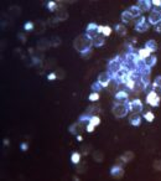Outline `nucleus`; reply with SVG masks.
<instances>
[{
    "instance_id": "nucleus-1",
    "label": "nucleus",
    "mask_w": 161,
    "mask_h": 181,
    "mask_svg": "<svg viewBox=\"0 0 161 181\" xmlns=\"http://www.w3.org/2000/svg\"><path fill=\"white\" fill-rule=\"evenodd\" d=\"M92 46H93V40L91 37H88L86 34L83 35H78L74 41H73V47L76 51H78L79 53H83L84 51H88V50H92Z\"/></svg>"
},
{
    "instance_id": "nucleus-2",
    "label": "nucleus",
    "mask_w": 161,
    "mask_h": 181,
    "mask_svg": "<svg viewBox=\"0 0 161 181\" xmlns=\"http://www.w3.org/2000/svg\"><path fill=\"white\" fill-rule=\"evenodd\" d=\"M129 112V108L126 105V103H115L111 108V113L115 118L120 119V118H124Z\"/></svg>"
},
{
    "instance_id": "nucleus-3",
    "label": "nucleus",
    "mask_w": 161,
    "mask_h": 181,
    "mask_svg": "<svg viewBox=\"0 0 161 181\" xmlns=\"http://www.w3.org/2000/svg\"><path fill=\"white\" fill-rule=\"evenodd\" d=\"M121 67H123V57H121L120 55H118V56H115L113 60L109 61V63H108V72L113 76V75L116 73Z\"/></svg>"
},
{
    "instance_id": "nucleus-4",
    "label": "nucleus",
    "mask_w": 161,
    "mask_h": 181,
    "mask_svg": "<svg viewBox=\"0 0 161 181\" xmlns=\"http://www.w3.org/2000/svg\"><path fill=\"white\" fill-rule=\"evenodd\" d=\"M126 105L129 108V112H131V113H140L143 110V108H144L141 100L138 99V98L136 99H133V100H129L126 103Z\"/></svg>"
},
{
    "instance_id": "nucleus-5",
    "label": "nucleus",
    "mask_w": 161,
    "mask_h": 181,
    "mask_svg": "<svg viewBox=\"0 0 161 181\" xmlns=\"http://www.w3.org/2000/svg\"><path fill=\"white\" fill-rule=\"evenodd\" d=\"M148 20H149V24H150V25H154V26H155L156 24H159L161 21V10L160 9H158V7L151 9Z\"/></svg>"
},
{
    "instance_id": "nucleus-6",
    "label": "nucleus",
    "mask_w": 161,
    "mask_h": 181,
    "mask_svg": "<svg viewBox=\"0 0 161 181\" xmlns=\"http://www.w3.org/2000/svg\"><path fill=\"white\" fill-rule=\"evenodd\" d=\"M160 100L161 97L159 94H156L154 90H150L148 94H146V103L151 107H159L160 105Z\"/></svg>"
},
{
    "instance_id": "nucleus-7",
    "label": "nucleus",
    "mask_w": 161,
    "mask_h": 181,
    "mask_svg": "<svg viewBox=\"0 0 161 181\" xmlns=\"http://www.w3.org/2000/svg\"><path fill=\"white\" fill-rule=\"evenodd\" d=\"M135 30L138 32H146L149 29H150V24L146 21V19L144 16H141L136 22H135Z\"/></svg>"
},
{
    "instance_id": "nucleus-8",
    "label": "nucleus",
    "mask_w": 161,
    "mask_h": 181,
    "mask_svg": "<svg viewBox=\"0 0 161 181\" xmlns=\"http://www.w3.org/2000/svg\"><path fill=\"white\" fill-rule=\"evenodd\" d=\"M86 35L93 40L96 36L99 35V25L96 24V22L88 24V26H87V29H86Z\"/></svg>"
},
{
    "instance_id": "nucleus-9",
    "label": "nucleus",
    "mask_w": 161,
    "mask_h": 181,
    "mask_svg": "<svg viewBox=\"0 0 161 181\" xmlns=\"http://www.w3.org/2000/svg\"><path fill=\"white\" fill-rule=\"evenodd\" d=\"M58 9L54 11V17L61 22V21H66L67 19H68V12H67V10H66V7L62 5V4H59L58 2Z\"/></svg>"
},
{
    "instance_id": "nucleus-10",
    "label": "nucleus",
    "mask_w": 161,
    "mask_h": 181,
    "mask_svg": "<svg viewBox=\"0 0 161 181\" xmlns=\"http://www.w3.org/2000/svg\"><path fill=\"white\" fill-rule=\"evenodd\" d=\"M114 102L115 103H128L129 100V93L126 92L125 90H119L115 92L114 94Z\"/></svg>"
},
{
    "instance_id": "nucleus-11",
    "label": "nucleus",
    "mask_w": 161,
    "mask_h": 181,
    "mask_svg": "<svg viewBox=\"0 0 161 181\" xmlns=\"http://www.w3.org/2000/svg\"><path fill=\"white\" fill-rule=\"evenodd\" d=\"M111 80H113V76L106 71V72H102L99 76H98V82L102 85V87H108L109 85H110V82H111Z\"/></svg>"
},
{
    "instance_id": "nucleus-12",
    "label": "nucleus",
    "mask_w": 161,
    "mask_h": 181,
    "mask_svg": "<svg viewBox=\"0 0 161 181\" xmlns=\"http://www.w3.org/2000/svg\"><path fill=\"white\" fill-rule=\"evenodd\" d=\"M52 46V44H51V40H49V39H46V37H44V39H41V40H39L37 41V45H36V47H37V50L39 51H47L50 47Z\"/></svg>"
},
{
    "instance_id": "nucleus-13",
    "label": "nucleus",
    "mask_w": 161,
    "mask_h": 181,
    "mask_svg": "<svg viewBox=\"0 0 161 181\" xmlns=\"http://www.w3.org/2000/svg\"><path fill=\"white\" fill-rule=\"evenodd\" d=\"M110 175H111L113 178H115V179L123 178V176H124V169H123V166L115 164V165L110 169Z\"/></svg>"
},
{
    "instance_id": "nucleus-14",
    "label": "nucleus",
    "mask_w": 161,
    "mask_h": 181,
    "mask_svg": "<svg viewBox=\"0 0 161 181\" xmlns=\"http://www.w3.org/2000/svg\"><path fill=\"white\" fill-rule=\"evenodd\" d=\"M151 1L150 0H139L136 2V6L144 12V11H150L151 10Z\"/></svg>"
},
{
    "instance_id": "nucleus-15",
    "label": "nucleus",
    "mask_w": 161,
    "mask_h": 181,
    "mask_svg": "<svg viewBox=\"0 0 161 181\" xmlns=\"http://www.w3.org/2000/svg\"><path fill=\"white\" fill-rule=\"evenodd\" d=\"M45 30H46V22H45V21H42V20H37V21H35V27H34L35 34L40 35V34L45 32Z\"/></svg>"
},
{
    "instance_id": "nucleus-16",
    "label": "nucleus",
    "mask_w": 161,
    "mask_h": 181,
    "mask_svg": "<svg viewBox=\"0 0 161 181\" xmlns=\"http://www.w3.org/2000/svg\"><path fill=\"white\" fill-rule=\"evenodd\" d=\"M129 123L134 127H139L141 124V117L139 113H131V115L129 117Z\"/></svg>"
},
{
    "instance_id": "nucleus-17",
    "label": "nucleus",
    "mask_w": 161,
    "mask_h": 181,
    "mask_svg": "<svg viewBox=\"0 0 161 181\" xmlns=\"http://www.w3.org/2000/svg\"><path fill=\"white\" fill-rule=\"evenodd\" d=\"M82 129H83V125L79 123V122H77V123H73L69 128H68V130H69V133L71 134H73V135H78L81 132H82Z\"/></svg>"
},
{
    "instance_id": "nucleus-18",
    "label": "nucleus",
    "mask_w": 161,
    "mask_h": 181,
    "mask_svg": "<svg viewBox=\"0 0 161 181\" xmlns=\"http://www.w3.org/2000/svg\"><path fill=\"white\" fill-rule=\"evenodd\" d=\"M126 11L131 15V17H133V19H134V17H139V16L141 15V12H143V11H141V10H140L136 5H131L130 7H128V9H126Z\"/></svg>"
},
{
    "instance_id": "nucleus-19",
    "label": "nucleus",
    "mask_w": 161,
    "mask_h": 181,
    "mask_svg": "<svg viewBox=\"0 0 161 181\" xmlns=\"http://www.w3.org/2000/svg\"><path fill=\"white\" fill-rule=\"evenodd\" d=\"M104 44H106V37L101 34L93 39V46H96V47H102V46H104Z\"/></svg>"
},
{
    "instance_id": "nucleus-20",
    "label": "nucleus",
    "mask_w": 161,
    "mask_h": 181,
    "mask_svg": "<svg viewBox=\"0 0 161 181\" xmlns=\"http://www.w3.org/2000/svg\"><path fill=\"white\" fill-rule=\"evenodd\" d=\"M144 61H145L146 67L151 68V67H154V66L156 65V62H158V57H156V56H154V55H150V56H149L148 58H145Z\"/></svg>"
},
{
    "instance_id": "nucleus-21",
    "label": "nucleus",
    "mask_w": 161,
    "mask_h": 181,
    "mask_svg": "<svg viewBox=\"0 0 161 181\" xmlns=\"http://www.w3.org/2000/svg\"><path fill=\"white\" fill-rule=\"evenodd\" d=\"M114 30H115V32L118 34V35H120V36H125L126 35V27H125V25L124 24H116L115 25V27H114Z\"/></svg>"
},
{
    "instance_id": "nucleus-22",
    "label": "nucleus",
    "mask_w": 161,
    "mask_h": 181,
    "mask_svg": "<svg viewBox=\"0 0 161 181\" xmlns=\"http://www.w3.org/2000/svg\"><path fill=\"white\" fill-rule=\"evenodd\" d=\"M99 112H101V108L98 105H89L86 110V114L93 117V115H97V113H99Z\"/></svg>"
},
{
    "instance_id": "nucleus-23",
    "label": "nucleus",
    "mask_w": 161,
    "mask_h": 181,
    "mask_svg": "<svg viewBox=\"0 0 161 181\" xmlns=\"http://www.w3.org/2000/svg\"><path fill=\"white\" fill-rule=\"evenodd\" d=\"M99 34L103 35L104 37H107L111 34V27L108 25H99Z\"/></svg>"
},
{
    "instance_id": "nucleus-24",
    "label": "nucleus",
    "mask_w": 161,
    "mask_h": 181,
    "mask_svg": "<svg viewBox=\"0 0 161 181\" xmlns=\"http://www.w3.org/2000/svg\"><path fill=\"white\" fill-rule=\"evenodd\" d=\"M145 48H148L150 52H155L158 50V42L155 40H149L145 42Z\"/></svg>"
},
{
    "instance_id": "nucleus-25",
    "label": "nucleus",
    "mask_w": 161,
    "mask_h": 181,
    "mask_svg": "<svg viewBox=\"0 0 161 181\" xmlns=\"http://www.w3.org/2000/svg\"><path fill=\"white\" fill-rule=\"evenodd\" d=\"M9 12H10V15H11L12 17L19 16V15L21 14V7L17 6V5H12V6L9 7Z\"/></svg>"
},
{
    "instance_id": "nucleus-26",
    "label": "nucleus",
    "mask_w": 161,
    "mask_h": 181,
    "mask_svg": "<svg viewBox=\"0 0 161 181\" xmlns=\"http://www.w3.org/2000/svg\"><path fill=\"white\" fill-rule=\"evenodd\" d=\"M151 55V52L148 50V48H140V50H138V56H139V58H141V60H145V58H148L149 56Z\"/></svg>"
},
{
    "instance_id": "nucleus-27",
    "label": "nucleus",
    "mask_w": 161,
    "mask_h": 181,
    "mask_svg": "<svg viewBox=\"0 0 161 181\" xmlns=\"http://www.w3.org/2000/svg\"><path fill=\"white\" fill-rule=\"evenodd\" d=\"M93 159H94V161H97V163H102V161L104 160V154H103V151H101V150L93 151Z\"/></svg>"
},
{
    "instance_id": "nucleus-28",
    "label": "nucleus",
    "mask_w": 161,
    "mask_h": 181,
    "mask_svg": "<svg viewBox=\"0 0 161 181\" xmlns=\"http://www.w3.org/2000/svg\"><path fill=\"white\" fill-rule=\"evenodd\" d=\"M134 158H135V155H134L133 151H125V153L121 155V159H123L125 163H130V161H133Z\"/></svg>"
},
{
    "instance_id": "nucleus-29",
    "label": "nucleus",
    "mask_w": 161,
    "mask_h": 181,
    "mask_svg": "<svg viewBox=\"0 0 161 181\" xmlns=\"http://www.w3.org/2000/svg\"><path fill=\"white\" fill-rule=\"evenodd\" d=\"M120 19H121V24H128V22H130L131 21V15L125 10V11H123L121 12V16H120Z\"/></svg>"
},
{
    "instance_id": "nucleus-30",
    "label": "nucleus",
    "mask_w": 161,
    "mask_h": 181,
    "mask_svg": "<svg viewBox=\"0 0 161 181\" xmlns=\"http://www.w3.org/2000/svg\"><path fill=\"white\" fill-rule=\"evenodd\" d=\"M81 158H82L81 153H78V151L72 153V155H71V161H72V164H76V165H77V164L81 161Z\"/></svg>"
},
{
    "instance_id": "nucleus-31",
    "label": "nucleus",
    "mask_w": 161,
    "mask_h": 181,
    "mask_svg": "<svg viewBox=\"0 0 161 181\" xmlns=\"http://www.w3.org/2000/svg\"><path fill=\"white\" fill-rule=\"evenodd\" d=\"M143 117H144V119H145L146 122H149V123H151V122L155 119V114H154L151 110H149V112H145Z\"/></svg>"
},
{
    "instance_id": "nucleus-32",
    "label": "nucleus",
    "mask_w": 161,
    "mask_h": 181,
    "mask_svg": "<svg viewBox=\"0 0 161 181\" xmlns=\"http://www.w3.org/2000/svg\"><path fill=\"white\" fill-rule=\"evenodd\" d=\"M86 169H87L86 163H82V164H81V161H79V163L77 164V168H76L77 174H83V173H86Z\"/></svg>"
},
{
    "instance_id": "nucleus-33",
    "label": "nucleus",
    "mask_w": 161,
    "mask_h": 181,
    "mask_svg": "<svg viewBox=\"0 0 161 181\" xmlns=\"http://www.w3.org/2000/svg\"><path fill=\"white\" fill-rule=\"evenodd\" d=\"M99 92H92L89 95H88V99L91 100V102H97V100H99Z\"/></svg>"
},
{
    "instance_id": "nucleus-34",
    "label": "nucleus",
    "mask_w": 161,
    "mask_h": 181,
    "mask_svg": "<svg viewBox=\"0 0 161 181\" xmlns=\"http://www.w3.org/2000/svg\"><path fill=\"white\" fill-rule=\"evenodd\" d=\"M58 2L57 1H49L47 2V7H49V10L50 11H56L57 9H58Z\"/></svg>"
},
{
    "instance_id": "nucleus-35",
    "label": "nucleus",
    "mask_w": 161,
    "mask_h": 181,
    "mask_svg": "<svg viewBox=\"0 0 161 181\" xmlns=\"http://www.w3.org/2000/svg\"><path fill=\"white\" fill-rule=\"evenodd\" d=\"M34 27H35V22H32V21H27V22L24 24V30L25 31H32Z\"/></svg>"
},
{
    "instance_id": "nucleus-36",
    "label": "nucleus",
    "mask_w": 161,
    "mask_h": 181,
    "mask_svg": "<svg viewBox=\"0 0 161 181\" xmlns=\"http://www.w3.org/2000/svg\"><path fill=\"white\" fill-rule=\"evenodd\" d=\"M102 85L98 82V81H96V82H93L92 83V86H91V90H93V92H99V90H102Z\"/></svg>"
},
{
    "instance_id": "nucleus-37",
    "label": "nucleus",
    "mask_w": 161,
    "mask_h": 181,
    "mask_svg": "<svg viewBox=\"0 0 161 181\" xmlns=\"http://www.w3.org/2000/svg\"><path fill=\"white\" fill-rule=\"evenodd\" d=\"M51 44L54 47H57V46H59L62 44V40H61V37L59 36H52V39H51Z\"/></svg>"
},
{
    "instance_id": "nucleus-38",
    "label": "nucleus",
    "mask_w": 161,
    "mask_h": 181,
    "mask_svg": "<svg viewBox=\"0 0 161 181\" xmlns=\"http://www.w3.org/2000/svg\"><path fill=\"white\" fill-rule=\"evenodd\" d=\"M89 123L97 127V125H99V124H101V118H99L98 115H93V117H91V120H89Z\"/></svg>"
},
{
    "instance_id": "nucleus-39",
    "label": "nucleus",
    "mask_w": 161,
    "mask_h": 181,
    "mask_svg": "<svg viewBox=\"0 0 161 181\" xmlns=\"http://www.w3.org/2000/svg\"><path fill=\"white\" fill-rule=\"evenodd\" d=\"M153 168H154V170H156V171H161V160L160 159H158V160L154 161Z\"/></svg>"
},
{
    "instance_id": "nucleus-40",
    "label": "nucleus",
    "mask_w": 161,
    "mask_h": 181,
    "mask_svg": "<svg viewBox=\"0 0 161 181\" xmlns=\"http://www.w3.org/2000/svg\"><path fill=\"white\" fill-rule=\"evenodd\" d=\"M151 90H154L156 94H159L161 97V86H156V85H153L151 86Z\"/></svg>"
},
{
    "instance_id": "nucleus-41",
    "label": "nucleus",
    "mask_w": 161,
    "mask_h": 181,
    "mask_svg": "<svg viewBox=\"0 0 161 181\" xmlns=\"http://www.w3.org/2000/svg\"><path fill=\"white\" fill-rule=\"evenodd\" d=\"M92 50H88V51H84L83 53H81V56H82V58H89L91 56H92Z\"/></svg>"
},
{
    "instance_id": "nucleus-42",
    "label": "nucleus",
    "mask_w": 161,
    "mask_h": 181,
    "mask_svg": "<svg viewBox=\"0 0 161 181\" xmlns=\"http://www.w3.org/2000/svg\"><path fill=\"white\" fill-rule=\"evenodd\" d=\"M56 75H57V78H59V80L66 77V73H64L63 70H57V71H56Z\"/></svg>"
},
{
    "instance_id": "nucleus-43",
    "label": "nucleus",
    "mask_w": 161,
    "mask_h": 181,
    "mask_svg": "<svg viewBox=\"0 0 161 181\" xmlns=\"http://www.w3.org/2000/svg\"><path fill=\"white\" fill-rule=\"evenodd\" d=\"M94 128H96V125H93V124H91V123H88V124L86 125V130H87L88 133H93V132H94Z\"/></svg>"
},
{
    "instance_id": "nucleus-44",
    "label": "nucleus",
    "mask_w": 161,
    "mask_h": 181,
    "mask_svg": "<svg viewBox=\"0 0 161 181\" xmlns=\"http://www.w3.org/2000/svg\"><path fill=\"white\" fill-rule=\"evenodd\" d=\"M17 37H19V40H20L22 44H25V42H26V35H25V34L20 32V34H17Z\"/></svg>"
},
{
    "instance_id": "nucleus-45",
    "label": "nucleus",
    "mask_w": 161,
    "mask_h": 181,
    "mask_svg": "<svg viewBox=\"0 0 161 181\" xmlns=\"http://www.w3.org/2000/svg\"><path fill=\"white\" fill-rule=\"evenodd\" d=\"M58 22H59V21H58L56 17H54V19H49V25H50V26H56Z\"/></svg>"
},
{
    "instance_id": "nucleus-46",
    "label": "nucleus",
    "mask_w": 161,
    "mask_h": 181,
    "mask_svg": "<svg viewBox=\"0 0 161 181\" xmlns=\"http://www.w3.org/2000/svg\"><path fill=\"white\" fill-rule=\"evenodd\" d=\"M151 4H153L155 7H158V9H160L161 10V0H151Z\"/></svg>"
},
{
    "instance_id": "nucleus-47",
    "label": "nucleus",
    "mask_w": 161,
    "mask_h": 181,
    "mask_svg": "<svg viewBox=\"0 0 161 181\" xmlns=\"http://www.w3.org/2000/svg\"><path fill=\"white\" fill-rule=\"evenodd\" d=\"M20 148H21V150H22V151H26V150L29 149V144H27V143H21Z\"/></svg>"
},
{
    "instance_id": "nucleus-48",
    "label": "nucleus",
    "mask_w": 161,
    "mask_h": 181,
    "mask_svg": "<svg viewBox=\"0 0 161 181\" xmlns=\"http://www.w3.org/2000/svg\"><path fill=\"white\" fill-rule=\"evenodd\" d=\"M153 85H156V86H161V76H158L155 78V81L153 82Z\"/></svg>"
},
{
    "instance_id": "nucleus-49",
    "label": "nucleus",
    "mask_w": 161,
    "mask_h": 181,
    "mask_svg": "<svg viewBox=\"0 0 161 181\" xmlns=\"http://www.w3.org/2000/svg\"><path fill=\"white\" fill-rule=\"evenodd\" d=\"M47 78H49L50 81H54V80H56V78H57V75H56V72H52V73H50V75L47 76Z\"/></svg>"
},
{
    "instance_id": "nucleus-50",
    "label": "nucleus",
    "mask_w": 161,
    "mask_h": 181,
    "mask_svg": "<svg viewBox=\"0 0 161 181\" xmlns=\"http://www.w3.org/2000/svg\"><path fill=\"white\" fill-rule=\"evenodd\" d=\"M154 27H155V31H156L158 34H161V21L159 22V24H156Z\"/></svg>"
},
{
    "instance_id": "nucleus-51",
    "label": "nucleus",
    "mask_w": 161,
    "mask_h": 181,
    "mask_svg": "<svg viewBox=\"0 0 161 181\" xmlns=\"http://www.w3.org/2000/svg\"><path fill=\"white\" fill-rule=\"evenodd\" d=\"M77 139H78V141H82V140H83V138H82V136L79 135V134L77 135Z\"/></svg>"
},
{
    "instance_id": "nucleus-52",
    "label": "nucleus",
    "mask_w": 161,
    "mask_h": 181,
    "mask_svg": "<svg viewBox=\"0 0 161 181\" xmlns=\"http://www.w3.org/2000/svg\"><path fill=\"white\" fill-rule=\"evenodd\" d=\"M4 144L5 145H9V139H4Z\"/></svg>"
}]
</instances>
